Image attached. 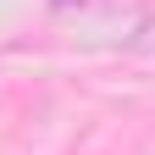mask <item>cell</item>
Listing matches in <instances>:
<instances>
[{"label":"cell","mask_w":155,"mask_h":155,"mask_svg":"<svg viewBox=\"0 0 155 155\" xmlns=\"http://www.w3.org/2000/svg\"><path fill=\"white\" fill-rule=\"evenodd\" d=\"M127 50H155V17H150V22H144L139 33L127 39Z\"/></svg>","instance_id":"cell-2"},{"label":"cell","mask_w":155,"mask_h":155,"mask_svg":"<svg viewBox=\"0 0 155 155\" xmlns=\"http://www.w3.org/2000/svg\"><path fill=\"white\" fill-rule=\"evenodd\" d=\"M55 11H100V6H116V0H50Z\"/></svg>","instance_id":"cell-1"}]
</instances>
